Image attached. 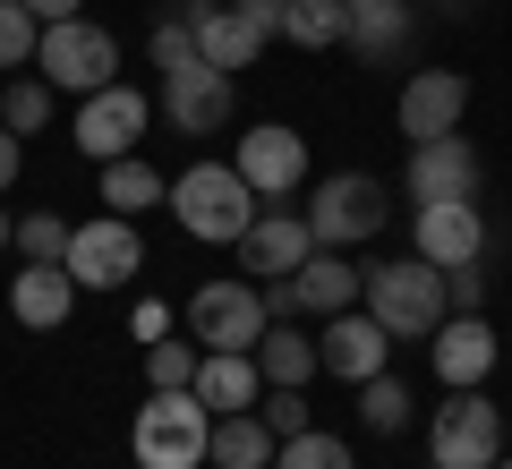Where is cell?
<instances>
[{
	"label": "cell",
	"instance_id": "cell-1",
	"mask_svg": "<svg viewBox=\"0 0 512 469\" xmlns=\"http://www.w3.org/2000/svg\"><path fill=\"white\" fill-rule=\"evenodd\" d=\"M359 307L393 333V342H427V333L453 316V299H444V265H427V256L359 265Z\"/></svg>",
	"mask_w": 512,
	"mask_h": 469
},
{
	"label": "cell",
	"instance_id": "cell-2",
	"mask_svg": "<svg viewBox=\"0 0 512 469\" xmlns=\"http://www.w3.org/2000/svg\"><path fill=\"white\" fill-rule=\"evenodd\" d=\"M171 214H180L188 239H214V248H239V231H248L256 214H265V197H256L248 180H239L231 163H188L180 180H171Z\"/></svg>",
	"mask_w": 512,
	"mask_h": 469
},
{
	"label": "cell",
	"instance_id": "cell-3",
	"mask_svg": "<svg viewBox=\"0 0 512 469\" xmlns=\"http://www.w3.org/2000/svg\"><path fill=\"white\" fill-rule=\"evenodd\" d=\"M205 444H214V410L197 393H146V410L128 418V461L137 469H205Z\"/></svg>",
	"mask_w": 512,
	"mask_h": 469
},
{
	"label": "cell",
	"instance_id": "cell-4",
	"mask_svg": "<svg viewBox=\"0 0 512 469\" xmlns=\"http://www.w3.org/2000/svg\"><path fill=\"white\" fill-rule=\"evenodd\" d=\"M299 214H308L316 248H359V239H376L384 222H393V188H384L376 171H325Z\"/></svg>",
	"mask_w": 512,
	"mask_h": 469
},
{
	"label": "cell",
	"instance_id": "cell-5",
	"mask_svg": "<svg viewBox=\"0 0 512 469\" xmlns=\"http://www.w3.org/2000/svg\"><path fill=\"white\" fill-rule=\"evenodd\" d=\"M512 444V418L487 393H444V410L427 418V469H495Z\"/></svg>",
	"mask_w": 512,
	"mask_h": 469
},
{
	"label": "cell",
	"instance_id": "cell-6",
	"mask_svg": "<svg viewBox=\"0 0 512 469\" xmlns=\"http://www.w3.org/2000/svg\"><path fill=\"white\" fill-rule=\"evenodd\" d=\"M265 325H274V307L248 273H214V282L188 290V342L197 350H256Z\"/></svg>",
	"mask_w": 512,
	"mask_h": 469
},
{
	"label": "cell",
	"instance_id": "cell-7",
	"mask_svg": "<svg viewBox=\"0 0 512 469\" xmlns=\"http://www.w3.org/2000/svg\"><path fill=\"white\" fill-rule=\"evenodd\" d=\"M35 69H43V86H52V94H77V103H86V94L120 86V43H111L94 18H60V26H43Z\"/></svg>",
	"mask_w": 512,
	"mask_h": 469
},
{
	"label": "cell",
	"instance_id": "cell-8",
	"mask_svg": "<svg viewBox=\"0 0 512 469\" xmlns=\"http://www.w3.org/2000/svg\"><path fill=\"white\" fill-rule=\"evenodd\" d=\"M60 265H69L77 290H128L146 273V239H137L128 214H94V222L69 231V256H60Z\"/></svg>",
	"mask_w": 512,
	"mask_h": 469
},
{
	"label": "cell",
	"instance_id": "cell-9",
	"mask_svg": "<svg viewBox=\"0 0 512 469\" xmlns=\"http://www.w3.org/2000/svg\"><path fill=\"white\" fill-rule=\"evenodd\" d=\"M231 111H239L231 69H214V60H180V69H163V120L180 128V137H214V128H231Z\"/></svg>",
	"mask_w": 512,
	"mask_h": 469
},
{
	"label": "cell",
	"instance_id": "cell-10",
	"mask_svg": "<svg viewBox=\"0 0 512 469\" xmlns=\"http://www.w3.org/2000/svg\"><path fill=\"white\" fill-rule=\"evenodd\" d=\"M308 256H316V231H308V214H291V205H265V214L239 231V273H248L256 290H265V282H291Z\"/></svg>",
	"mask_w": 512,
	"mask_h": 469
},
{
	"label": "cell",
	"instance_id": "cell-11",
	"mask_svg": "<svg viewBox=\"0 0 512 469\" xmlns=\"http://www.w3.org/2000/svg\"><path fill=\"white\" fill-rule=\"evenodd\" d=\"M231 171L256 188V197H299V188H308V137L282 128V120H256L248 137H239Z\"/></svg>",
	"mask_w": 512,
	"mask_h": 469
},
{
	"label": "cell",
	"instance_id": "cell-12",
	"mask_svg": "<svg viewBox=\"0 0 512 469\" xmlns=\"http://www.w3.org/2000/svg\"><path fill=\"white\" fill-rule=\"evenodd\" d=\"M265 307L274 316H342V307H359V265H342V248H316L291 282H265Z\"/></svg>",
	"mask_w": 512,
	"mask_h": 469
},
{
	"label": "cell",
	"instance_id": "cell-13",
	"mask_svg": "<svg viewBox=\"0 0 512 469\" xmlns=\"http://www.w3.org/2000/svg\"><path fill=\"white\" fill-rule=\"evenodd\" d=\"M146 120H154V103L137 86H103V94L77 103V145H86L94 163H120V154L146 145Z\"/></svg>",
	"mask_w": 512,
	"mask_h": 469
},
{
	"label": "cell",
	"instance_id": "cell-14",
	"mask_svg": "<svg viewBox=\"0 0 512 469\" xmlns=\"http://www.w3.org/2000/svg\"><path fill=\"white\" fill-rule=\"evenodd\" d=\"M410 256H427V265H478L487 256V214H478V197H444V205H419V222H410Z\"/></svg>",
	"mask_w": 512,
	"mask_h": 469
},
{
	"label": "cell",
	"instance_id": "cell-15",
	"mask_svg": "<svg viewBox=\"0 0 512 469\" xmlns=\"http://www.w3.org/2000/svg\"><path fill=\"white\" fill-rule=\"evenodd\" d=\"M316 367L342 384H367L393 367V333L367 316V307H342V316H325V342H316Z\"/></svg>",
	"mask_w": 512,
	"mask_h": 469
},
{
	"label": "cell",
	"instance_id": "cell-16",
	"mask_svg": "<svg viewBox=\"0 0 512 469\" xmlns=\"http://www.w3.org/2000/svg\"><path fill=\"white\" fill-rule=\"evenodd\" d=\"M402 197L410 205H444V197H478V154H470V137H427V145H410V171H402Z\"/></svg>",
	"mask_w": 512,
	"mask_h": 469
},
{
	"label": "cell",
	"instance_id": "cell-17",
	"mask_svg": "<svg viewBox=\"0 0 512 469\" xmlns=\"http://www.w3.org/2000/svg\"><path fill=\"white\" fill-rule=\"evenodd\" d=\"M461 111H470V77L461 69H419L402 86V103H393V120H402L410 145H427V137H453Z\"/></svg>",
	"mask_w": 512,
	"mask_h": 469
},
{
	"label": "cell",
	"instance_id": "cell-18",
	"mask_svg": "<svg viewBox=\"0 0 512 469\" xmlns=\"http://www.w3.org/2000/svg\"><path fill=\"white\" fill-rule=\"evenodd\" d=\"M427 359H436L444 393H470V384L495 376V325L487 316H444V325L427 333Z\"/></svg>",
	"mask_w": 512,
	"mask_h": 469
},
{
	"label": "cell",
	"instance_id": "cell-19",
	"mask_svg": "<svg viewBox=\"0 0 512 469\" xmlns=\"http://www.w3.org/2000/svg\"><path fill=\"white\" fill-rule=\"evenodd\" d=\"M9 307H18V325H26V333H60V325H69V307H77L69 265H18Z\"/></svg>",
	"mask_w": 512,
	"mask_h": 469
},
{
	"label": "cell",
	"instance_id": "cell-20",
	"mask_svg": "<svg viewBox=\"0 0 512 469\" xmlns=\"http://www.w3.org/2000/svg\"><path fill=\"white\" fill-rule=\"evenodd\" d=\"M256 384H265L256 376V350H205L188 393H197L214 418H231V410H256Z\"/></svg>",
	"mask_w": 512,
	"mask_h": 469
},
{
	"label": "cell",
	"instance_id": "cell-21",
	"mask_svg": "<svg viewBox=\"0 0 512 469\" xmlns=\"http://www.w3.org/2000/svg\"><path fill=\"white\" fill-rule=\"evenodd\" d=\"M274 452H282V435L265 427V418H256V410H231V418H214L205 461H214V469H274Z\"/></svg>",
	"mask_w": 512,
	"mask_h": 469
},
{
	"label": "cell",
	"instance_id": "cell-22",
	"mask_svg": "<svg viewBox=\"0 0 512 469\" xmlns=\"http://www.w3.org/2000/svg\"><path fill=\"white\" fill-rule=\"evenodd\" d=\"M350 52L359 60H393L410 43V0H350Z\"/></svg>",
	"mask_w": 512,
	"mask_h": 469
},
{
	"label": "cell",
	"instance_id": "cell-23",
	"mask_svg": "<svg viewBox=\"0 0 512 469\" xmlns=\"http://www.w3.org/2000/svg\"><path fill=\"white\" fill-rule=\"evenodd\" d=\"M256 52H265V35L239 18L231 0H214V9H205V26H197V60H214V69H231V77H239Z\"/></svg>",
	"mask_w": 512,
	"mask_h": 469
},
{
	"label": "cell",
	"instance_id": "cell-24",
	"mask_svg": "<svg viewBox=\"0 0 512 469\" xmlns=\"http://www.w3.org/2000/svg\"><path fill=\"white\" fill-rule=\"evenodd\" d=\"M163 197H171V180L146 163V154H120V163H103V214H128V222H137L146 205H163Z\"/></svg>",
	"mask_w": 512,
	"mask_h": 469
},
{
	"label": "cell",
	"instance_id": "cell-25",
	"mask_svg": "<svg viewBox=\"0 0 512 469\" xmlns=\"http://www.w3.org/2000/svg\"><path fill=\"white\" fill-rule=\"evenodd\" d=\"M256 376H265V384H308L316 376V342L291 325V316L265 325V342H256Z\"/></svg>",
	"mask_w": 512,
	"mask_h": 469
},
{
	"label": "cell",
	"instance_id": "cell-26",
	"mask_svg": "<svg viewBox=\"0 0 512 469\" xmlns=\"http://www.w3.org/2000/svg\"><path fill=\"white\" fill-rule=\"evenodd\" d=\"M205 9H214V0H163V9H154V35H146L154 69H180V60H197V26H205Z\"/></svg>",
	"mask_w": 512,
	"mask_h": 469
},
{
	"label": "cell",
	"instance_id": "cell-27",
	"mask_svg": "<svg viewBox=\"0 0 512 469\" xmlns=\"http://www.w3.org/2000/svg\"><path fill=\"white\" fill-rule=\"evenodd\" d=\"M282 35H291L299 52H333V43L350 35V0H291V9H282Z\"/></svg>",
	"mask_w": 512,
	"mask_h": 469
},
{
	"label": "cell",
	"instance_id": "cell-28",
	"mask_svg": "<svg viewBox=\"0 0 512 469\" xmlns=\"http://www.w3.org/2000/svg\"><path fill=\"white\" fill-rule=\"evenodd\" d=\"M410 410H419V401H410V384L393 376V367L359 384V427H367V435H402V427H410Z\"/></svg>",
	"mask_w": 512,
	"mask_h": 469
},
{
	"label": "cell",
	"instance_id": "cell-29",
	"mask_svg": "<svg viewBox=\"0 0 512 469\" xmlns=\"http://www.w3.org/2000/svg\"><path fill=\"white\" fill-rule=\"evenodd\" d=\"M197 359L205 350L188 333H163V342H146V384L154 393H180V384H197Z\"/></svg>",
	"mask_w": 512,
	"mask_h": 469
},
{
	"label": "cell",
	"instance_id": "cell-30",
	"mask_svg": "<svg viewBox=\"0 0 512 469\" xmlns=\"http://www.w3.org/2000/svg\"><path fill=\"white\" fill-rule=\"evenodd\" d=\"M0 128H18V137L52 128V86H43V77H9V94H0Z\"/></svg>",
	"mask_w": 512,
	"mask_h": 469
},
{
	"label": "cell",
	"instance_id": "cell-31",
	"mask_svg": "<svg viewBox=\"0 0 512 469\" xmlns=\"http://www.w3.org/2000/svg\"><path fill=\"white\" fill-rule=\"evenodd\" d=\"M256 418H265V427H274L282 444H291V435H308V427H316L308 384H265V393H256Z\"/></svg>",
	"mask_w": 512,
	"mask_h": 469
},
{
	"label": "cell",
	"instance_id": "cell-32",
	"mask_svg": "<svg viewBox=\"0 0 512 469\" xmlns=\"http://www.w3.org/2000/svg\"><path fill=\"white\" fill-rule=\"evenodd\" d=\"M35 43H43V18L26 0H0V69H35Z\"/></svg>",
	"mask_w": 512,
	"mask_h": 469
},
{
	"label": "cell",
	"instance_id": "cell-33",
	"mask_svg": "<svg viewBox=\"0 0 512 469\" xmlns=\"http://www.w3.org/2000/svg\"><path fill=\"white\" fill-rule=\"evenodd\" d=\"M274 469H359V461H350V444H342V435L308 427V435H291V444L274 452Z\"/></svg>",
	"mask_w": 512,
	"mask_h": 469
},
{
	"label": "cell",
	"instance_id": "cell-34",
	"mask_svg": "<svg viewBox=\"0 0 512 469\" xmlns=\"http://www.w3.org/2000/svg\"><path fill=\"white\" fill-rule=\"evenodd\" d=\"M69 231L77 222H60V214H18V256L26 265H60L69 256Z\"/></svg>",
	"mask_w": 512,
	"mask_h": 469
},
{
	"label": "cell",
	"instance_id": "cell-35",
	"mask_svg": "<svg viewBox=\"0 0 512 469\" xmlns=\"http://www.w3.org/2000/svg\"><path fill=\"white\" fill-rule=\"evenodd\" d=\"M444 299H453V316H478V299H487V273H478V265H453V273H444Z\"/></svg>",
	"mask_w": 512,
	"mask_h": 469
},
{
	"label": "cell",
	"instance_id": "cell-36",
	"mask_svg": "<svg viewBox=\"0 0 512 469\" xmlns=\"http://www.w3.org/2000/svg\"><path fill=\"white\" fill-rule=\"evenodd\" d=\"M231 9H239V18H248L265 43H274V35H282V9H291V0H231Z\"/></svg>",
	"mask_w": 512,
	"mask_h": 469
},
{
	"label": "cell",
	"instance_id": "cell-37",
	"mask_svg": "<svg viewBox=\"0 0 512 469\" xmlns=\"http://www.w3.org/2000/svg\"><path fill=\"white\" fill-rule=\"evenodd\" d=\"M18 163H26V154H18V128H0V197L18 188Z\"/></svg>",
	"mask_w": 512,
	"mask_h": 469
},
{
	"label": "cell",
	"instance_id": "cell-38",
	"mask_svg": "<svg viewBox=\"0 0 512 469\" xmlns=\"http://www.w3.org/2000/svg\"><path fill=\"white\" fill-rule=\"evenodd\" d=\"M163 333H171V307L146 299V307H137V342H163Z\"/></svg>",
	"mask_w": 512,
	"mask_h": 469
},
{
	"label": "cell",
	"instance_id": "cell-39",
	"mask_svg": "<svg viewBox=\"0 0 512 469\" xmlns=\"http://www.w3.org/2000/svg\"><path fill=\"white\" fill-rule=\"evenodd\" d=\"M26 9H35L43 26H60V18H77V9H86V0H26Z\"/></svg>",
	"mask_w": 512,
	"mask_h": 469
},
{
	"label": "cell",
	"instance_id": "cell-40",
	"mask_svg": "<svg viewBox=\"0 0 512 469\" xmlns=\"http://www.w3.org/2000/svg\"><path fill=\"white\" fill-rule=\"evenodd\" d=\"M0 248H18V214H0Z\"/></svg>",
	"mask_w": 512,
	"mask_h": 469
},
{
	"label": "cell",
	"instance_id": "cell-41",
	"mask_svg": "<svg viewBox=\"0 0 512 469\" xmlns=\"http://www.w3.org/2000/svg\"><path fill=\"white\" fill-rule=\"evenodd\" d=\"M495 469H512V461H495Z\"/></svg>",
	"mask_w": 512,
	"mask_h": 469
}]
</instances>
